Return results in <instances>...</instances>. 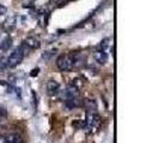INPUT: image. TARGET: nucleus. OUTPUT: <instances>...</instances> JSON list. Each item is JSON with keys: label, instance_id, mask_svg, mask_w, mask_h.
I'll return each instance as SVG.
<instances>
[{"label": "nucleus", "instance_id": "4468645a", "mask_svg": "<svg viewBox=\"0 0 159 143\" xmlns=\"http://www.w3.org/2000/svg\"><path fill=\"white\" fill-rule=\"evenodd\" d=\"M37 73H39V68H36V69L31 71V76H36V75H37Z\"/></svg>", "mask_w": 159, "mask_h": 143}, {"label": "nucleus", "instance_id": "ddd939ff", "mask_svg": "<svg viewBox=\"0 0 159 143\" xmlns=\"http://www.w3.org/2000/svg\"><path fill=\"white\" fill-rule=\"evenodd\" d=\"M6 12H7V8L5 7L4 5H0V16L6 15Z\"/></svg>", "mask_w": 159, "mask_h": 143}, {"label": "nucleus", "instance_id": "f257e3e1", "mask_svg": "<svg viewBox=\"0 0 159 143\" xmlns=\"http://www.w3.org/2000/svg\"><path fill=\"white\" fill-rule=\"evenodd\" d=\"M24 55H25V48L23 46H19L17 47L11 54L8 56L7 58V67L10 68H15L18 64L23 61Z\"/></svg>", "mask_w": 159, "mask_h": 143}, {"label": "nucleus", "instance_id": "9d476101", "mask_svg": "<svg viewBox=\"0 0 159 143\" xmlns=\"http://www.w3.org/2000/svg\"><path fill=\"white\" fill-rule=\"evenodd\" d=\"M112 48V40L111 38H105L101 42V44H99V49H102L104 51H107L108 53V50H110Z\"/></svg>", "mask_w": 159, "mask_h": 143}, {"label": "nucleus", "instance_id": "f03ea898", "mask_svg": "<svg viewBox=\"0 0 159 143\" xmlns=\"http://www.w3.org/2000/svg\"><path fill=\"white\" fill-rule=\"evenodd\" d=\"M56 66L61 72H68L73 69V55L66 54L59 56V58L56 60Z\"/></svg>", "mask_w": 159, "mask_h": 143}, {"label": "nucleus", "instance_id": "1a4fd4ad", "mask_svg": "<svg viewBox=\"0 0 159 143\" xmlns=\"http://www.w3.org/2000/svg\"><path fill=\"white\" fill-rule=\"evenodd\" d=\"M12 43H13V41L11 37H5L0 43V50L1 51H8L12 47Z\"/></svg>", "mask_w": 159, "mask_h": 143}, {"label": "nucleus", "instance_id": "0eeeda50", "mask_svg": "<svg viewBox=\"0 0 159 143\" xmlns=\"http://www.w3.org/2000/svg\"><path fill=\"white\" fill-rule=\"evenodd\" d=\"M93 57H95L96 62L99 64H105L108 62V53L102 50V49L96 50L93 53Z\"/></svg>", "mask_w": 159, "mask_h": 143}, {"label": "nucleus", "instance_id": "6e6552de", "mask_svg": "<svg viewBox=\"0 0 159 143\" xmlns=\"http://www.w3.org/2000/svg\"><path fill=\"white\" fill-rule=\"evenodd\" d=\"M4 142L5 143H23V138L22 136L16 134V132H12V134H8L4 137Z\"/></svg>", "mask_w": 159, "mask_h": 143}, {"label": "nucleus", "instance_id": "7ed1b4c3", "mask_svg": "<svg viewBox=\"0 0 159 143\" xmlns=\"http://www.w3.org/2000/svg\"><path fill=\"white\" fill-rule=\"evenodd\" d=\"M85 124L89 130H92L96 129L99 124V117L96 115V112H88L86 113V120H85Z\"/></svg>", "mask_w": 159, "mask_h": 143}, {"label": "nucleus", "instance_id": "39448f33", "mask_svg": "<svg viewBox=\"0 0 159 143\" xmlns=\"http://www.w3.org/2000/svg\"><path fill=\"white\" fill-rule=\"evenodd\" d=\"M24 48H28L30 50H34V49H39L41 46V42L39 38L34 37V36H29L26 37L25 40L23 41V44H22Z\"/></svg>", "mask_w": 159, "mask_h": 143}, {"label": "nucleus", "instance_id": "423d86ee", "mask_svg": "<svg viewBox=\"0 0 159 143\" xmlns=\"http://www.w3.org/2000/svg\"><path fill=\"white\" fill-rule=\"evenodd\" d=\"M46 88L49 95H56L60 92V84L55 80H49L46 85Z\"/></svg>", "mask_w": 159, "mask_h": 143}, {"label": "nucleus", "instance_id": "9b49d317", "mask_svg": "<svg viewBox=\"0 0 159 143\" xmlns=\"http://www.w3.org/2000/svg\"><path fill=\"white\" fill-rule=\"evenodd\" d=\"M37 19H39V24H40L41 28H46L48 24V13L47 12H41L37 17Z\"/></svg>", "mask_w": 159, "mask_h": 143}, {"label": "nucleus", "instance_id": "f8f14e48", "mask_svg": "<svg viewBox=\"0 0 159 143\" xmlns=\"http://www.w3.org/2000/svg\"><path fill=\"white\" fill-rule=\"evenodd\" d=\"M7 67V60H5V58H0V71H4L5 68Z\"/></svg>", "mask_w": 159, "mask_h": 143}, {"label": "nucleus", "instance_id": "20e7f679", "mask_svg": "<svg viewBox=\"0 0 159 143\" xmlns=\"http://www.w3.org/2000/svg\"><path fill=\"white\" fill-rule=\"evenodd\" d=\"M17 25V17L16 16H8L1 24L2 30L6 32H11L16 29Z\"/></svg>", "mask_w": 159, "mask_h": 143}, {"label": "nucleus", "instance_id": "2eb2a0df", "mask_svg": "<svg viewBox=\"0 0 159 143\" xmlns=\"http://www.w3.org/2000/svg\"><path fill=\"white\" fill-rule=\"evenodd\" d=\"M0 58H1V55H0Z\"/></svg>", "mask_w": 159, "mask_h": 143}]
</instances>
